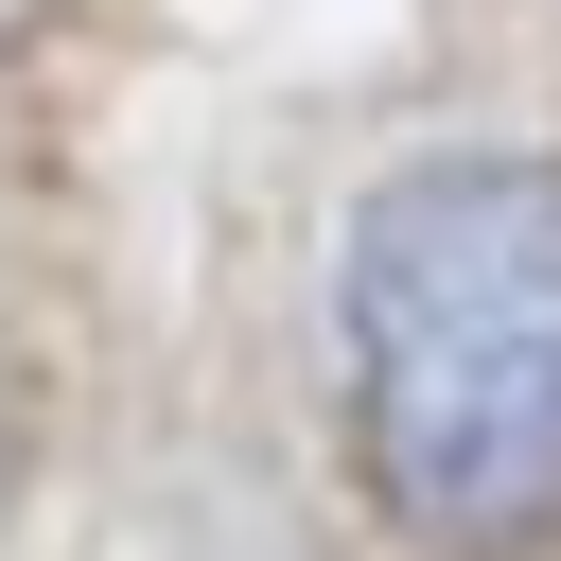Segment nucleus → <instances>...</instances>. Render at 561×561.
I'll list each match as a JSON object with an SVG mask.
<instances>
[{
  "label": "nucleus",
  "instance_id": "obj_1",
  "mask_svg": "<svg viewBox=\"0 0 561 561\" xmlns=\"http://www.w3.org/2000/svg\"><path fill=\"white\" fill-rule=\"evenodd\" d=\"M333 333H351L368 491L421 543L508 561L561 526V158L386 175L351 210Z\"/></svg>",
  "mask_w": 561,
  "mask_h": 561
}]
</instances>
